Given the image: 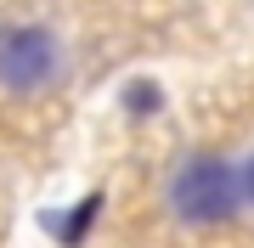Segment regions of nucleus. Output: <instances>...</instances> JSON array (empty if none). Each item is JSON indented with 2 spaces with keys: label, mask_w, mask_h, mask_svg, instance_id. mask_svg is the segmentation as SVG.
I'll return each mask as SVG.
<instances>
[{
  "label": "nucleus",
  "mask_w": 254,
  "mask_h": 248,
  "mask_svg": "<svg viewBox=\"0 0 254 248\" xmlns=\"http://www.w3.org/2000/svg\"><path fill=\"white\" fill-rule=\"evenodd\" d=\"M57 68H63V46H57L51 28H40V23L0 28V91L28 96L40 85H51Z\"/></svg>",
  "instance_id": "obj_2"
},
{
  "label": "nucleus",
  "mask_w": 254,
  "mask_h": 248,
  "mask_svg": "<svg viewBox=\"0 0 254 248\" xmlns=\"http://www.w3.org/2000/svg\"><path fill=\"white\" fill-rule=\"evenodd\" d=\"M158 107H164V91H158L153 79H136V85L125 91V113H130V119H153Z\"/></svg>",
  "instance_id": "obj_4"
},
{
  "label": "nucleus",
  "mask_w": 254,
  "mask_h": 248,
  "mask_svg": "<svg viewBox=\"0 0 254 248\" xmlns=\"http://www.w3.org/2000/svg\"><path fill=\"white\" fill-rule=\"evenodd\" d=\"M96 209H102V192H91L85 203H73V214H68V220H51V231H57V237H63V243L73 248V243L85 237V231L96 226Z\"/></svg>",
  "instance_id": "obj_3"
},
{
  "label": "nucleus",
  "mask_w": 254,
  "mask_h": 248,
  "mask_svg": "<svg viewBox=\"0 0 254 248\" xmlns=\"http://www.w3.org/2000/svg\"><path fill=\"white\" fill-rule=\"evenodd\" d=\"M237 198H243V181L226 158L215 152H192L181 169L170 175V209L181 214L187 226H226L237 214Z\"/></svg>",
  "instance_id": "obj_1"
},
{
  "label": "nucleus",
  "mask_w": 254,
  "mask_h": 248,
  "mask_svg": "<svg viewBox=\"0 0 254 248\" xmlns=\"http://www.w3.org/2000/svg\"><path fill=\"white\" fill-rule=\"evenodd\" d=\"M243 192H249V203H254V152H249V164H243Z\"/></svg>",
  "instance_id": "obj_5"
}]
</instances>
